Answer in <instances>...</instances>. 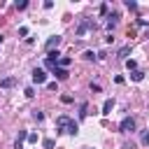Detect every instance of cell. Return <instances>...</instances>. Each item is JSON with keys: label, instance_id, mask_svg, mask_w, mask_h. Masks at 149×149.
Returning <instances> with one entry per match:
<instances>
[{"label": "cell", "instance_id": "6da1fadb", "mask_svg": "<svg viewBox=\"0 0 149 149\" xmlns=\"http://www.w3.org/2000/svg\"><path fill=\"white\" fill-rule=\"evenodd\" d=\"M56 126H58V130H63V133H68V135H77V133H79V123H77L74 119H70L68 114H61V116L56 119Z\"/></svg>", "mask_w": 149, "mask_h": 149}, {"label": "cell", "instance_id": "7a4b0ae2", "mask_svg": "<svg viewBox=\"0 0 149 149\" xmlns=\"http://www.w3.org/2000/svg\"><path fill=\"white\" fill-rule=\"evenodd\" d=\"M95 28V21H91V19H81L79 23H77V28H74V35L77 37H84L88 30H93Z\"/></svg>", "mask_w": 149, "mask_h": 149}, {"label": "cell", "instance_id": "3957f363", "mask_svg": "<svg viewBox=\"0 0 149 149\" xmlns=\"http://www.w3.org/2000/svg\"><path fill=\"white\" fill-rule=\"evenodd\" d=\"M135 130V119L133 116H123L119 123V133H133Z\"/></svg>", "mask_w": 149, "mask_h": 149}, {"label": "cell", "instance_id": "277c9868", "mask_svg": "<svg viewBox=\"0 0 149 149\" xmlns=\"http://www.w3.org/2000/svg\"><path fill=\"white\" fill-rule=\"evenodd\" d=\"M58 61H61V54H58V49L56 51H47V58H44V63H47V68H56L58 65Z\"/></svg>", "mask_w": 149, "mask_h": 149}, {"label": "cell", "instance_id": "5b68a950", "mask_svg": "<svg viewBox=\"0 0 149 149\" xmlns=\"http://www.w3.org/2000/svg\"><path fill=\"white\" fill-rule=\"evenodd\" d=\"M33 81H35V84H44V81H47V72L40 70V68H35V70H33Z\"/></svg>", "mask_w": 149, "mask_h": 149}, {"label": "cell", "instance_id": "8992f818", "mask_svg": "<svg viewBox=\"0 0 149 149\" xmlns=\"http://www.w3.org/2000/svg\"><path fill=\"white\" fill-rule=\"evenodd\" d=\"M61 40H63L61 35H51V37L47 40V51H54V49H56V47L61 44Z\"/></svg>", "mask_w": 149, "mask_h": 149}, {"label": "cell", "instance_id": "52a82bcc", "mask_svg": "<svg viewBox=\"0 0 149 149\" xmlns=\"http://www.w3.org/2000/svg\"><path fill=\"white\" fill-rule=\"evenodd\" d=\"M112 109H114V98H107V100L102 102V116H109Z\"/></svg>", "mask_w": 149, "mask_h": 149}, {"label": "cell", "instance_id": "ba28073f", "mask_svg": "<svg viewBox=\"0 0 149 149\" xmlns=\"http://www.w3.org/2000/svg\"><path fill=\"white\" fill-rule=\"evenodd\" d=\"M128 54H130V44H123V47L116 51V58H121V61H128Z\"/></svg>", "mask_w": 149, "mask_h": 149}, {"label": "cell", "instance_id": "9c48e42d", "mask_svg": "<svg viewBox=\"0 0 149 149\" xmlns=\"http://www.w3.org/2000/svg\"><path fill=\"white\" fill-rule=\"evenodd\" d=\"M54 74H56V79H68L70 77L68 68H54Z\"/></svg>", "mask_w": 149, "mask_h": 149}, {"label": "cell", "instance_id": "30bf717a", "mask_svg": "<svg viewBox=\"0 0 149 149\" xmlns=\"http://www.w3.org/2000/svg\"><path fill=\"white\" fill-rule=\"evenodd\" d=\"M119 19H121L119 12H112V14H109V21H107V28H114V26L119 23Z\"/></svg>", "mask_w": 149, "mask_h": 149}, {"label": "cell", "instance_id": "8fae6325", "mask_svg": "<svg viewBox=\"0 0 149 149\" xmlns=\"http://www.w3.org/2000/svg\"><path fill=\"white\" fill-rule=\"evenodd\" d=\"M14 84H16V79H14V77H5V79L0 81V86H2V88H12Z\"/></svg>", "mask_w": 149, "mask_h": 149}, {"label": "cell", "instance_id": "7c38bea8", "mask_svg": "<svg viewBox=\"0 0 149 149\" xmlns=\"http://www.w3.org/2000/svg\"><path fill=\"white\" fill-rule=\"evenodd\" d=\"M130 79H133V81H142V79H144V72H142V70H135V72H130Z\"/></svg>", "mask_w": 149, "mask_h": 149}, {"label": "cell", "instance_id": "4fadbf2b", "mask_svg": "<svg viewBox=\"0 0 149 149\" xmlns=\"http://www.w3.org/2000/svg\"><path fill=\"white\" fill-rule=\"evenodd\" d=\"M68 65H70V58H68V56H61V61H58L56 68H68Z\"/></svg>", "mask_w": 149, "mask_h": 149}, {"label": "cell", "instance_id": "5bb4252c", "mask_svg": "<svg viewBox=\"0 0 149 149\" xmlns=\"http://www.w3.org/2000/svg\"><path fill=\"white\" fill-rule=\"evenodd\" d=\"M126 68H128L130 72H135V70H137V63H135L133 58H128V61H126Z\"/></svg>", "mask_w": 149, "mask_h": 149}, {"label": "cell", "instance_id": "9a60e30c", "mask_svg": "<svg viewBox=\"0 0 149 149\" xmlns=\"http://www.w3.org/2000/svg\"><path fill=\"white\" fill-rule=\"evenodd\" d=\"M54 144H56V142H54L51 137H47V140L42 142V147H44V149H54Z\"/></svg>", "mask_w": 149, "mask_h": 149}, {"label": "cell", "instance_id": "2e32d148", "mask_svg": "<svg viewBox=\"0 0 149 149\" xmlns=\"http://www.w3.org/2000/svg\"><path fill=\"white\" fill-rule=\"evenodd\" d=\"M98 56L93 54V51H84V61H95Z\"/></svg>", "mask_w": 149, "mask_h": 149}, {"label": "cell", "instance_id": "e0dca14e", "mask_svg": "<svg viewBox=\"0 0 149 149\" xmlns=\"http://www.w3.org/2000/svg\"><path fill=\"white\" fill-rule=\"evenodd\" d=\"M86 114H88V105H86V102H84V105H81V107H79V116H81V119H84V116H86Z\"/></svg>", "mask_w": 149, "mask_h": 149}, {"label": "cell", "instance_id": "ac0fdd59", "mask_svg": "<svg viewBox=\"0 0 149 149\" xmlns=\"http://www.w3.org/2000/svg\"><path fill=\"white\" fill-rule=\"evenodd\" d=\"M28 137V130H19V137H16V142H23Z\"/></svg>", "mask_w": 149, "mask_h": 149}, {"label": "cell", "instance_id": "d6986e66", "mask_svg": "<svg viewBox=\"0 0 149 149\" xmlns=\"http://www.w3.org/2000/svg\"><path fill=\"white\" fill-rule=\"evenodd\" d=\"M26 140H28L30 144H35V142H37V133H28V137H26Z\"/></svg>", "mask_w": 149, "mask_h": 149}, {"label": "cell", "instance_id": "ffe728a7", "mask_svg": "<svg viewBox=\"0 0 149 149\" xmlns=\"http://www.w3.org/2000/svg\"><path fill=\"white\" fill-rule=\"evenodd\" d=\"M126 7H128V9H135L137 2H135V0H126Z\"/></svg>", "mask_w": 149, "mask_h": 149}, {"label": "cell", "instance_id": "44dd1931", "mask_svg": "<svg viewBox=\"0 0 149 149\" xmlns=\"http://www.w3.org/2000/svg\"><path fill=\"white\" fill-rule=\"evenodd\" d=\"M23 93H26V98H33V95H35V91H33V86H28V88H26Z\"/></svg>", "mask_w": 149, "mask_h": 149}, {"label": "cell", "instance_id": "7402d4cb", "mask_svg": "<svg viewBox=\"0 0 149 149\" xmlns=\"http://www.w3.org/2000/svg\"><path fill=\"white\" fill-rule=\"evenodd\" d=\"M26 7H28V2H26V0H21V2H16V9H26Z\"/></svg>", "mask_w": 149, "mask_h": 149}, {"label": "cell", "instance_id": "603a6c76", "mask_svg": "<svg viewBox=\"0 0 149 149\" xmlns=\"http://www.w3.org/2000/svg\"><path fill=\"white\" fill-rule=\"evenodd\" d=\"M19 35H21V37H26V35H28V28H26V26H21V28H19Z\"/></svg>", "mask_w": 149, "mask_h": 149}, {"label": "cell", "instance_id": "cb8c5ba5", "mask_svg": "<svg viewBox=\"0 0 149 149\" xmlns=\"http://www.w3.org/2000/svg\"><path fill=\"white\" fill-rule=\"evenodd\" d=\"M61 100H63L65 105H70V102H72V95H61Z\"/></svg>", "mask_w": 149, "mask_h": 149}, {"label": "cell", "instance_id": "d4e9b609", "mask_svg": "<svg viewBox=\"0 0 149 149\" xmlns=\"http://www.w3.org/2000/svg\"><path fill=\"white\" fill-rule=\"evenodd\" d=\"M142 144H147V147H149V133H144V135H142Z\"/></svg>", "mask_w": 149, "mask_h": 149}]
</instances>
